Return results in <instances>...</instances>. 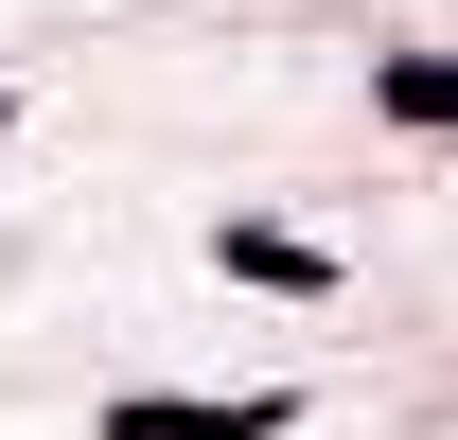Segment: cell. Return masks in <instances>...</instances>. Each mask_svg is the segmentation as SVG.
Instances as JSON below:
<instances>
[{"mask_svg": "<svg viewBox=\"0 0 458 440\" xmlns=\"http://www.w3.org/2000/svg\"><path fill=\"white\" fill-rule=\"evenodd\" d=\"M283 423H300V405L265 387V405H123L106 440H283Z\"/></svg>", "mask_w": 458, "mask_h": 440, "instance_id": "cell-1", "label": "cell"}, {"mask_svg": "<svg viewBox=\"0 0 458 440\" xmlns=\"http://www.w3.org/2000/svg\"><path fill=\"white\" fill-rule=\"evenodd\" d=\"M370 106L388 123H458V54H370Z\"/></svg>", "mask_w": 458, "mask_h": 440, "instance_id": "cell-2", "label": "cell"}, {"mask_svg": "<svg viewBox=\"0 0 458 440\" xmlns=\"http://www.w3.org/2000/svg\"><path fill=\"white\" fill-rule=\"evenodd\" d=\"M212 247H229V282H283V300H318V282H335L300 229H212Z\"/></svg>", "mask_w": 458, "mask_h": 440, "instance_id": "cell-3", "label": "cell"}]
</instances>
